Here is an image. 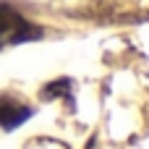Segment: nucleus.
Returning a JSON list of instances; mask_svg holds the SVG:
<instances>
[{
  "instance_id": "nucleus-1",
  "label": "nucleus",
  "mask_w": 149,
  "mask_h": 149,
  "mask_svg": "<svg viewBox=\"0 0 149 149\" xmlns=\"http://www.w3.org/2000/svg\"><path fill=\"white\" fill-rule=\"evenodd\" d=\"M39 37H42V29L37 24L24 18L16 8L0 5V50L21 45V42H31V39H39Z\"/></svg>"
},
{
  "instance_id": "nucleus-2",
  "label": "nucleus",
  "mask_w": 149,
  "mask_h": 149,
  "mask_svg": "<svg viewBox=\"0 0 149 149\" xmlns=\"http://www.w3.org/2000/svg\"><path fill=\"white\" fill-rule=\"evenodd\" d=\"M31 107L24 105L18 97L13 94H0V128L10 131V128H18L21 123H26L31 118Z\"/></svg>"
}]
</instances>
